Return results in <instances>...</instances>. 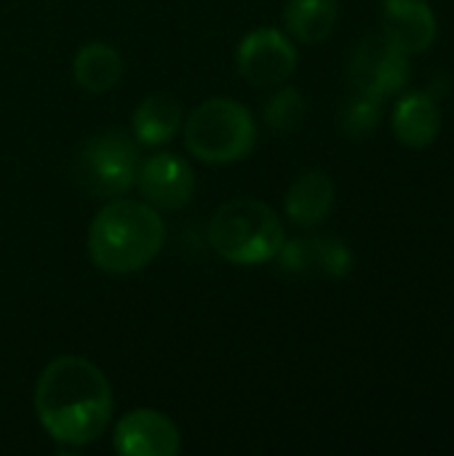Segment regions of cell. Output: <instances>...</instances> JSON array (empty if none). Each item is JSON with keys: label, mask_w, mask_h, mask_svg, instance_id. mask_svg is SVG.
Wrapping results in <instances>:
<instances>
[{"label": "cell", "mask_w": 454, "mask_h": 456, "mask_svg": "<svg viewBox=\"0 0 454 456\" xmlns=\"http://www.w3.org/2000/svg\"><path fill=\"white\" fill-rule=\"evenodd\" d=\"M35 414L54 441L64 446H88L104 436L110 425V382L91 361L62 355L37 377Z\"/></svg>", "instance_id": "cell-1"}, {"label": "cell", "mask_w": 454, "mask_h": 456, "mask_svg": "<svg viewBox=\"0 0 454 456\" xmlns=\"http://www.w3.org/2000/svg\"><path fill=\"white\" fill-rule=\"evenodd\" d=\"M166 243V227L158 211L136 200L104 206L88 227L91 262L110 275H128L147 267Z\"/></svg>", "instance_id": "cell-2"}, {"label": "cell", "mask_w": 454, "mask_h": 456, "mask_svg": "<svg viewBox=\"0 0 454 456\" xmlns=\"http://www.w3.org/2000/svg\"><path fill=\"white\" fill-rule=\"evenodd\" d=\"M284 224L270 206L238 198L217 208L209 222L211 248L233 265H262L284 246Z\"/></svg>", "instance_id": "cell-3"}, {"label": "cell", "mask_w": 454, "mask_h": 456, "mask_svg": "<svg viewBox=\"0 0 454 456\" xmlns=\"http://www.w3.org/2000/svg\"><path fill=\"white\" fill-rule=\"evenodd\" d=\"M185 144L203 163H233L257 144L252 112L233 99H209L185 123Z\"/></svg>", "instance_id": "cell-4"}, {"label": "cell", "mask_w": 454, "mask_h": 456, "mask_svg": "<svg viewBox=\"0 0 454 456\" xmlns=\"http://www.w3.org/2000/svg\"><path fill=\"white\" fill-rule=\"evenodd\" d=\"M139 163V142L128 131L110 128L80 147L75 182L94 198H115L136 184Z\"/></svg>", "instance_id": "cell-5"}, {"label": "cell", "mask_w": 454, "mask_h": 456, "mask_svg": "<svg viewBox=\"0 0 454 456\" xmlns=\"http://www.w3.org/2000/svg\"><path fill=\"white\" fill-rule=\"evenodd\" d=\"M348 77H351L353 91H361V94H369V96L385 102L393 94L407 88L409 56L396 51L393 45H388L383 35L380 37L369 35L356 45V51L351 56Z\"/></svg>", "instance_id": "cell-6"}, {"label": "cell", "mask_w": 454, "mask_h": 456, "mask_svg": "<svg viewBox=\"0 0 454 456\" xmlns=\"http://www.w3.org/2000/svg\"><path fill=\"white\" fill-rule=\"evenodd\" d=\"M235 64L252 86H278L294 72L297 51L276 27H260L238 43Z\"/></svg>", "instance_id": "cell-7"}, {"label": "cell", "mask_w": 454, "mask_h": 456, "mask_svg": "<svg viewBox=\"0 0 454 456\" xmlns=\"http://www.w3.org/2000/svg\"><path fill=\"white\" fill-rule=\"evenodd\" d=\"M112 449L123 456H174L182 449V436L166 414L136 409L115 425Z\"/></svg>", "instance_id": "cell-8"}, {"label": "cell", "mask_w": 454, "mask_h": 456, "mask_svg": "<svg viewBox=\"0 0 454 456\" xmlns=\"http://www.w3.org/2000/svg\"><path fill=\"white\" fill-rule=\"evenodd\" d=\"M136 184L155 208H185L195 192V176L185 158L161 152L139 163Z\"/></svg>", "instance_id": "cell-9"}, {"label": "cell", "mask_w": 454, "mask_h": 456, "mask_svg": "<svg viewBox=\"0 0 454 456\" xmlns=\"http://www.w3.org/2000/svg\"><path fill=\"white\" fill-rule=\"evenodd\" d=\"M383 37L407 56L428 51L436 40V16L428 0H383Z\"/></svg>", "instance_id": "cell-10"}, {"label": "cell", "mask_w": 454, "mask_h": 456, "mask_svg": "<svg viewBox=\"0 0 454 456\" xmlns=\"http://www.w3.org/2000/svg\"><path fill=\"white\" fill-rule=\"evenodd\" d=\"M442 128V115H439V104L428 91H412L404 94L393 110V131L396 139L407 147H428L436 142Z\"/></svg>", "instance_id": "cell-11"}, {"label": "cell", "mask_w": 454, "mask_h": 456, "mask_svg": "<svg viewBox=\"0 0 454 456\" xmlns=\"http://www.w3.org/2000/svg\"><path fill=\"white\" fill-rule=\"evenodd\" d=\"M334 206V184L324 171H305L286 192V214L300 227L321 224Z\"/></svg>", "instance_id": "cell-12"}, {"label": "cell", "mask_w": 454, "mask_h": 456, "mask_svg": "<svg viewBox=\"0 0 454 456\" xmlns=\"http://www.w3.org/2000/svg\"><path fill=\"white\" fill-rule=\"evenodd\" d=\"M182 126V107L169 94H150L131 118V128L139 144H166Z\"/></svg>", "instance_id": "cell-13"}, {"label": "cell", "mask_w": 454, "mask_h": 456, "mask_svg": "<svg viewBox=\"0 0 454 456\" xmlns=\"http://www.w3.org/2000/svg\"><path fill=\"white\" fill-rule=\"evenodd\" d=\"M72 72H75V80L83 91L104 94L120 80L123 61L110 43H86L75 53Z\"/></svg>", "instance_id": "cell-14"}, {"label": "cell", "mask_w": 454, "mask_h": 456, "mask_svg": "<svg viewBox=\"0 0 454 456\" xmlns=\"http://www.w3.org/2000/svg\"><path fill=\"white\" fill-rule=\"evenodd\" d=\"M337 0H289L286 29L302 43H321L337 24Z\"/></svg>", "instance_id": "cell-15"}, {"label": "cell", "mask_w": 454, "mask_h": 456, "mask_svg": "<svg viewBox=\"0 0 454 456\" xmlns=\"http://www.w3.org/2000/svg\"><path fill=\"white\" fill-rule=\"evenodd\" d=\"M380 115H383V102L369 94L356 91L343 107L340 128L351 139H367L380 126Z\"/></svg>", "instance_id": "cell-16"}, {"label": "cell", "mask_w": 454, "mask_h": 456, "mask_svg": "<svg viewBox=\"0 0 454 456\" xmlns=\"http://www.w3.org/2000/svg\"><path fill=\"white\" fill-rule=\"evenodd\" d=\"M305 118V99L297 88H278L265 104V123L276 134H292Z\"/></svg>", "instance_id": "cell-17"}, {"label": "cell", "mask_w": 454, "mask_h": 456, "mask_svg": "<svg viewBox=\"0 0 454 456\" xmlns=\"http://www.w3.org/2000/svg\"><path fill=\"white\" fill-rule=\"evenodd\" d=\"M321 275L324 278H348L353 270V251L345 240L334 235H321Z\"/></svg>", "instance_id": "cell-18"}]
</instances>
